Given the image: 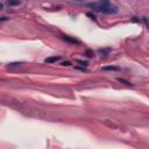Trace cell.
<instances>
[{
  "mask_svg": "<svg viewBox=\"0 0 149 149\" xmlns=\"http://www.w3.org/2000/svg\"><path fill=\"white\" fill-rule=\"evenodd\" d=\"M62 38H63L64 41L69 42V43H72V44H79V41H78V40H76L74 37H71V36H66V35H64V36H62Z\"/></svg>",
  "mask_w": 149,
  "mask_h": 149,
  "instance_id": "obj_3",
  "label": "cell"
},
{
  "mask_svg": "<svg viewBox=\"0 0 149 149\" xmlns=\"http://www.w3.org/2000/svg\"><path fill=\"white\" fill-rule=\"evenodd\" d=\"M76 62H77V63H79V64H81V65H87V62H85V61H81V59H77Z\"/></svg>",
  "mask_w": 149,
  "mask_h": 149,
  "instance_id": "obj_9",
  "label": "cell"
},
{
  "mask_svg": "<svg viewBox=\"0 0 149 149\" xmlns=\"http://www.w3.org/2000/svg\"><path fill=\"white\" fill-rule=\"evenodd\" d=\"M118 80H119L120 83H123L126 86H133V84H130L129 81H127V80H125V79H122V78H118Z\"/></svg>",
  "mask_w": 149,
  "mask_h": 149,
  "instance_id": "obj_6",
  "label": "cell"
},
{
  "mask_svg": "<svg viewBox=\"0 0 149 149\" xmlns=\"http://www.w3.org/2000/svg\"><path fill=\"white\" fill-rule=\"evenodd\" d=\"M71 1H77V2H80V1H84V0H71Z\"/></svg>",
  "mask_w": 149,
  "mask_h": 149,
  "instance_id": "obj_12",
  "label": "cell"
},
{
  "mask_svg": "<svg viewBox=\"0 0 149 149\" xmlns=\"http://www.w3.org/2000/svg\"><path fill=\"white\" fill-rule=\"evenodd\" d=\"M85 55H86L88 58H91V57H93V56H94V54H93L91 50H86V51H85Z\"/></svg>",
  "mask_w": 149,
  "mask_h": 149,
  "instance_id": "obj_7",
  "label": "cell"
},
{
  "mask_svg": "<svg viewBox=\"0 0 149 149\" xmlns=\"http://www.w3.org/2000/svg\"><path fill=\"white\" fill-rule=\"evenodd\" d=\"M6 20H9V17H8V16H2V17L0 19V21H1V22H3V21H6Z\"/></svg>",
  "mask_w": 149,
  "mask_h": 149,
  "instance_id": "obj_11",
  "label": "cell"
},
{
  "mask_svg": "<svg viewBox=\"0 0 149 149\" xmlns=\"http://www.w3.org/2000/svg\"><path fill=\"white\" fill-rule=\"evenodd\" d=\"M59 59H61V56H54V57L47 58L44 62H45V63H54V62H57V61H59Z\"/></svg>",
  "mask_w": 149,
  "mask_h": 149,
  "instance_id": "obj_4",
  "label": "cell"
},
{
  "mask_svg": "<svg viewBox=\"0 0 149 149\" xmlns=\"http://www.w3.org/2000/svg\"><path fill=\"white\" fill-rule=\"evenodd\" d=\"M102 70L104 71H118L119 68L118 66H105V68H102Z\"/></svg>",
  "mask_w": 149,
  "mask_h": 149,
  "instance_id": "obj_5",
  "label": "cell"
},
{
  "mask_svg": "<svg viewBox=\"0 0 149 149\" xmlns=\"http://www.w3.org/2000/svg\"><path fill=\"white\" fill-rule=\"evenodd\" d=\"M86 6L92 8V10L105 13V14H114L118 12V7L114 5H111L107 0H104L100 2H91V3H87Z\"/></svg>",
  "mask_w": 149,
  "mask_h": 149,
  "instance_id": "obj_1",
  "label": "cell"
},
{
  "mask_svg": "<svg viewBox=\"0 0 149 149\" xmlns=\"http://www.w3.org/2000/svg\"><path fill=\"white\" fill-rule=\"evenodd\" d=\"M143 21L146 22V26H147V28H148V30H149V21H148V19H146V17H143Z\"/></svg>",
  "mask_w": 149,
  "mask_h": 149,
  "instance_id": "obj_10",
  "label": "cell"
},
{
  "mask_svg": "<svg viewBox=\"0 0 149 149\" xmlns=\"http://www.w3.org/2000/svg\"><path fill=\"white\" fill-rule=\"evenodd\" d=\"M109 51H111L109 48H104V49H99V50H98V54H99V56H100L101 58H105V57L108 56Z\"/></svg>",
  "mask_w": 149,
  "mask_h": 149,
  "instance_id": "obj_2",
  "label": "cell"
},
{
  "mask_svg": "<svg viewBox=\"0 0 149 149\" xmlns=\"http://www.w3.org/2000/svg\"><path fill=\"white\" fill-rule=\"evenodd\" d=\"M61 65H63V66H69V65H71V62H69V61H64V62L61 63Z\"/></svg>",
  "mask_w": 149,
  "mask_h": 149,
  "instance_id": "obj_8",
  "label": "cell"
}]
</instances>
